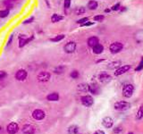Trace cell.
I'll use <instances>...</instances> for the list:
<instances>
[{
    "instance_id": "obj_1",
    "label": "cell",
    "mask_w": 143,
    "mask_h": 134,
    "mask_svg": "<svg viewBox=\"0 0 143 134\" xmlns=\"http://www.w3.org/2000/svg\"><path fill=\"white\" fill-rule=\"evenodd\" d=\"M131 106V105L129 102H126V101H118L114 105V108L116 111H125V110L130 109Z\"/></svg>"
},
{
    "instance_id": "obj_2",
    "label": "cell",
    "mask_w": 143,
    "mask_h": 134,
    "mask_svg": "<svg viewBox=\"0 0 143 134\" xmlns=\"http://www.w3.org/2000/svg\"><path fill=\"white\" fill-rule=\"evenodd\" d=\"M134 87L132 84H125L123 88V96L126 98H130L133 94Z\"/></svg>"
},
{
    "instance_id": "obj_3",
    "label": "cell",
    "mask_w": 143,
    "mask_h": 134,
    "mask_svg": "<svg viewBox=\"0 0 143 134\" xmlns=\"http://www.w3.org/2000/svg\"><path fill=\"white\" fill-rule=\"evenodd\" d=\"M123 48V44L121 42H114L110 45L109 50L112 54H117L119 52H121Z\"/></svg>"
},
{
    "instance_id": "obj_4",
    "label": "cell",
    "mask_w": 143,
    "mask_h": 134,
    "mask_svg": "<svg viewBox=\"0 0 143 134\" xmlns=\"http://www.w3.org/2000/svg\"><path fill=\"white\" fill-rule=\"evenodd\" d=\"M81 102L83 106H87V107H90L92 105L94 104V100L93 98L91 96H89V95H86V96H83L82 98H81Z\"/></svg>"
},
{
    "instance_id": "obj_5",
    "label": "cell",
    "mask_w": 143,
    "mask_h": 134,
    "mask_svg": "<svg viewBox=\"0 0 143 134\" xmlns=\"http://www.w3.org/2000/svg\"><path fill=\"white\" fill-rule=\"evenodd\" d=\"M32 117L35 120H38V121H41L44 118L46 117V114L43 110L41 109H36L32 112Z\"/></svg>"
},
{
    "instance_id": "obj_6",
    "label": "cell",
    "mask_w": 143,
    "mask_h": 134,
    "mask_svg": "<svg viewBox=\"0 0 143 134\" xmlns=\"http://www.w3.org/2000/svg\"><path fill=\"white\" fill-rule=\"evenodd\" d=\"M27 76H28V73L23 69L18 70V71L16 72V73H15V79H16L17 81H25Z\"/></svg>"
},
{
    "instance_id": "obj_7",
    "label": "cell",
    "mask_w": 143,
    "mask_h": 134,
    "mask_svg": "<svg viewBox=\"0 0 143 134\" xmlns=\"http://www.w3.org/2000/svg\"><path fill=\"white\" fill-rule=\"evenodd\" d=\"M98 81H99L101 83H105V84H107V83L110 82V81H112V77L110 76L108 73L103 72V73H101L99 75H98Z\"/></svg>"
},
{
    "instance_id": "obj_8",
    "label": "cell",
    "mask_w": 143,
    "mask_h": 134,
    "mask_svg": "<svg viewBox=\"0 0 143 134\" xmlns=\"http://www.w3.org/2000/svg\"><path fill=\"white\" fill-rule=\"evenodd\" d=\"M51 78V74L49 73H47V72H41L38 74V81H41V82H45V81H48Z\"/></svg>"
},
{
    "instance_id": "obj_9",
    "label": "cell",
    "mask_w": 143,
    "mask_h": 134,
    "mask_svg": "<svg viewBox=\"0 0 143 134\" xmlns=\"http://www.w3.org/2000/svg\"><path fill=\"white\" fill-rule=\"evenodd\" d=\"M19 131V126L15 123H11L6 126V131L9 134H15Z\"/></svg>"
},
{
    "instance_id": "obj_10",
    "label": "cell",
    "mask_w": 143,
    "mask_h": 134,
    "mask_svg": "<svg viewBox=\"0 0 143 134\" xmlns=\"http://www.w3.org/2000/svg\"><path fill=\"white\" fill-rule=\"evenodd\" d=\"M131 68V66L129 65H123V66L119 67L118 69H116V71L115 72V76H120V75H122V74H124V73H127Z\"/></svg>"
},
{
    "instance_id": "obj_11",
    "label": "cell",
    "mask_w": 143,
    "mask_h": 134,
    "mask_svg": "<svg viewBox=\"0 0 143 134\" xmlns=\"http://www.w3.org/2000/svg\"><path fill=\"white\" fill-rule=\"evenodd\" d=\"M102 125L104 126L107 129H110V128L113 127L114 125V120L112 119L109 116H107V117H104L102 119Z\"/></svg>"
},
{
    "instance_id": "obj_12",
    "label": "cell",
    "mask_w": 143,
    "mask_h": 134,
    "mask_svg": "<svg viewBox=\"0 0 143 134\" xmlns=\"http://www.w3.org/2000/svg\"><path fill=\"white\" fill-rule=\"evenodd\" d=\"M63 49H65V51L66 52V53H73V52L75 51V49H76V43L73 41L68 42V43L65 46Z\"/></svg>"
},
{
    "instance_id": "obj_13",
    "label": "cell",
    "mask_w": 143,
    "mask_h": 134,
    "mask_svg": "<svg viewBox=\"0 0 143 134\" xmlns=\"http://www.w3.org/2000/svg\"><path fill=\"white\" fill-rule=\"evenodd\" d=\"M22 131L24 134H33V133H35L36 130L34 126L30 125V124H26V125H24L23 127H22Z\"/></svg>"
},
{
    "instance_id": "obj_14",
    "label": "cell",
    "mask_w": 143,
    "mask_h": 134,
    "mask_svg": "<svg viewBox=\"0 0 143 134\" xmlns=\"http://www.w3.org/2000/svg\"><path fill=\"white\" fill-rule=\"evenodd\" d=\"M89 91H90V93H92L93 95H98L100 91V89L97 84L92 83V84L89 85Z\"/></svg>"
},
{
    "instance_id": "obj_15",
    "label": "cell",
    "mask_w": 143,
    "mask_h": 134,
    "mask_svg": "<svg viewBox=\"0 0 143 134\" xmlns=\"http://www.w3.org/2000/svg\"><path fill=\"white\" fill-rule=\"evenodd\" d=\"M92 49H93V53L94 54H97V55H99V54H101L102 52H103L104 50V46H102L101 44H97L96 46H94L93 48H92Z\"/></svg>"
},
{
    "instance_id": "obj_16",
    "label": "cell",
    "mask_w": 143,
    "mask_h": 134,
    "mask_svg": "<svg viewBox=\"0 0 143 134\" xmlns=\"http://www.w3.org/2000/svg\"><path fill=\"white\" fill-rule=\"evenodd\" d=\"M98 42H99V40H98V38H97V37H91V38H90L88 40V45L90 48H93L94 46L98 44Z\"/></svg>"
},
{
    "instance_id": "obj_17",
    "label": "cell",
    "mask_w": 143,
    "mask_h": 134,
    "mask_svg": "<svg viewBox=\"0 0 143 134\" xmlns=\"http://www.w3.org/2000/svg\"><path fill=\"white\" fill-rule=\"evenodd\" d=\"M47 99L48 101H58V99H59L58 93H57V92L50 93L49 95H47Z\"/></svg>"
},
{
    "instance_id": "obj_18",
    "label": "cell",
    "mask_w": 143,
    "mask_h": 134,
    "mask_svg": "<svg viewBox=\"0 0 143 134\" xmlns=\"http://www.w3.org/2000/svg\"><path fill=\"white\" fill-rule=\"evenodd\" d=\"M77 89L81 92H88L89 91V84L87 83H81L77 86Z\"/></svg>"
},
{
    "instance_id": "obj_19",
    "label": "cell",
    "mask_w": 143,
    "mask_h": 134,
    "mask_svg": "<svg viewBox=\"0 0 143 134\" xmlns=\"http://www.w3.org/2000/svg\"><path fill=\"white\" fill-rule=\"evenodd\" d=\"M67 131L69 134H79V127L77 125H71Z\"/></svg>"
},
{
    "instance_id": "obj_20",
    "label": "cell",
    "mask_w": 143,
    "mask_h": 134,
    "mask_svg": "<svg viewBox=\"0 0 143 134\" xmlns=\"http://www.w3.org/2000/svg\"><path fill=\"white\" fill-rule=\"evenodd\" d=\"M98 2L95 1V0H91V1H90L88 3V7L90 10H96L98 8Z\"/></svg>"
},
{
    "instance_id": "obj_21",
    "label": "cell",
    "mask_w": 143,
    "mask_h": 134,
    "mask_svg": "<svg viewBox=\"0 0 143 134\" xmlns=\"http://www.w3.org/2000/svg\"><path fill=\"white\" fill-rule=\"evenodd\" d=\"M63 17L62 16V15L58 14V13H55V14H53L51 17L52 22H58L61 20H63Z\"/></svg>"
},
{
    "instance_id": "obj_22",
    "label": "cell",
    "mask_w": 143,
    "mask_h": 134,
    "mask_svg": "<svg viewBox=\"0 0 143 134\" xmlns=\"http://www.w3.org/2000/svg\"><path fill=\"white\" fill-rule=\"evenodd\" d=\"M143 118V105L139 107L138 112L136 114V119L137 120H141Z\"/></svg>"
},
{
    "instance_id": "obj_23",
    "label": "cell",
    "mask_w": 143,
    "mask_h": 134,
    "mask_svg": "<svg viewBox=\"0 0 143 134\" xmlns=\"http://www.w3.org/2000/svg\"><path fill=\"white\" fill-rule=\"evenodd\" d=\"M121 61H114L108 65V68L109 69H115V68L119 67L121 65Z\"/></svg>"
},
{
    "instance_id": "obj_24",
    "label": "cell",
    "mask_w": 143,
    "mask_h": 134,
    "mask_svg": "<svg viewBox=\"0 0 143 134\" xmlns=\"http://www.w3.org/2000/svg\"><path fill=\"white\" fill-rule=\"evenodd\" d=\"M86 12V9L84 8V7L82 6H80V7H77L76 9H75V13H76L77 15H81V14H83V13Z\"/></svg>"
},
{
    "instance_id": "obj_25",
    "label": "cell",
    "mask_w": 143,
    "mask_h": 134,
    "mask_svg": "<svg viewBox=\"0 0 143 134\" xmlns=\"http://www.w3.org/2000/svg\"><path fill=\"white\" fill-rule=\"evenodd\" d=\"M54 72H55V73H57V74H61V73H63V72H65V66L57 67L55 70H54Z\"/></svg>"
},
{
    "instance_id": "obj_26",
    "label": "cell",
    "mask_w": 143,
    "mask_h": 134,
    "mask_svg": "<svg viewBox=\"0 0 143 134\" xmlns=\"http://www.w3.org/2000/svg\"><path fill=\"white\" fill-rule=\"evenodd\" d=\"M8 14H9V9L0 11V18H5V17L8 16Z\"/></svg>"
},
{
    "instance_id": "obj_27",
    "label": "cell",
    "mask_w": 143,
    "mask_h": 134,
    "mask_svg": "<svg viewBox=\"0 0 143 134\" xmlns=\"http://www.w3.org/2000/svg\"><path fill=\"white\" fill-rule=\"evenodd\" d=\"M63 38H65V35H57V37H55L54 38H52L51 40V41H53V42H58L60 41V40H62Z\"/></svg>"
},
{
    "instance_id": "obj_28",
    "label": "cell",
    "mask_w": 143,
    "mask_h": 134,
    "mask_svg": "<svg viewBox=\"0 0 143 134\" xmlns=\"http://www.w3.org/2000/svg\"><path fill=\"white\" fill-rule=\"evenodd\" d=\"M70 76H71L73 79H77L79 76H80V73H79L78 71H73V72L71 73Z\"/></svg>"
},
{
    "instance_id": "obj_29",
    "label": "cell",
    "mask_w": 143,
    "mask_h": 134,
    "mask_svg": "<svg viewBox=\"0 0 143 134\" xmlns=\"http://www.w3.org/2000/svg\"><path fill=\"white\" fill-rule=\"evenodd\" d=\"M104 19H105V16H104V15H96V16L94 17V21H95V22H101Z\"/></svg>"
},
{
    "instance_id": "obj_30",
    "label": "cell",
    "mask_w": 143,
    "mask_h": 134,
    "mask_svg": "<svg viewBox=\"0 0 143 134\" xmlns=\"http://www.w3.org/2000/svg\"><path fill=\"white\" fill-rule=\"evenodd\" d=\"M113 132L115 134H121L123 132V129L120 127H117V128H115V129L113 130Z\"/></svg>"
},
{
    "instance_id": "obj_31",
    "label": "cell",
    "mask_w": 143,
    "mask_h": 134,
    "mask_svg": "<svg viewBox=\"0 0 143 134\" xmlns=\"http://www.w3.org/2000/svg\"><path fill=\"white\" fill-rule=\"evenodd\" d=\"M65 9H68L71 5V0H65Z\"/></svg>"
},
{
    "instance_id": "obj_32",
    "label": "cell",
    "mask_w": 143,
    "mask_h": 134,
    "mask_svg": "<svg viewBox=\"0 0 143 134\" xmlns=\"http://www.w3.org/2000/svg\"><path fill=\"white\" fill-rule=\"evenodd\" d=\"M143 69V57H142V59H141V61H140V65H138V67L136 68V71L138 72V71H140V70H142Z\"/></svg>"
},
{
    "instance_id": "obj_33",
    "label": "cell",
    "mask_w": 143,
    "mask_h": 134,
    "mask_svg": "<svg viewBox=\"0 0 143 134\" xmlns=\"http://www.w3.org/2000/svg\"><path fill=\"white\" fill-rule=\"evenodd\" d=\"M120 6H121V5H120V3H117V4H115V5H113V6H112V10H114V11H117V10H119L120 9Z\"/></svg>"
},
{
    "instance_id": "obj_34",
    "label": "cell",
    "mask_w": 143,
    "mask_h": 134,
    "mask_svg": "<svg viewBox=\"0 0 143 134\" xmlns=\"http://www.w3.org/2000/svg\"><path fill=\"white\" fill-rule=\"evenodd\" d=\"M6 75H7L6 72H5V71H0V80L5 78V77H6Z\"/></svg>"
},
{
    "instance_id": "obj_35",
    "label": "cell",
    "mask_w": 143,
    "mask_h": 134,
    "mask_svg": "<svg viewBox=\"0 0 143 134\" xmlns=\"http://www.w3.org/2000/svg\"><path fill=\"white\" fill-rule=\"evenodd\" d=\"M88 21H89V18H88V17H84V18H82V19H81V20H79L77 22L80 23V24H82V23L88 22Z\"/></svg>"
},
{
    "instance_id": "obj_36",
    "label": "cell",
    "mask_w": 143,
    "mask_h": 134,
    "mask_svg": "<svg viewBox=\"0 0 143 134\" xmlns=\"http://www.w3.org/2000/svg\"><path fill=\"white\" fill-rule=\"evenodd\" d=\"M92 24H93V22H86L82 23V27H87V26H90V25H92Z\"/></svg>"
},
{
    "instance_id": "obj_37",
    "label": "cell",
    "mask_w": 143,
    "mask_h": 134,
    "mask_svg": "<svg viewBox=\"0 0 143 134\" xmlns=\"http://www.w3.org/2000/svg\"><path fill=\"white\" fill-rule=\"evenodd\" d=\"M33 20H34L33 17H30V19H28V20H26L25 22H23V23H24V24H28V23H30L31 22H33Z\"/></svg>"
},
{
    "instance_id": "obj_38",
    "label": "cell",
    "mask_w": 143,
    "mask_h": 134,
    "mask_svg": "<svg viewBox=\"0 0 143 134\" xmlns=\"http://www.w3.org/2000/svg\"><path fill=\"white\" fill-rule=\"evenodd\" d=\"M93 134H105V132H104L103 131H101V130H98V131H96Z\"/></svg>"
},
{
    "instance_id": "obj_39",
    "label": "cell",
    "mask_w": 143,
    "mask_h": 134,
    "mask_svg": "<svg viewBox=\"0 0 143 134\" xmlns=\"http://www.w3.org/2000/svg\"><path fill=\"white\" fill-rule=\"evenodd\" d=\"M12 40H13V35H11L10 38H9L8 42H7V46H9V45H10V44H11V42H12Z\"/></svg>"
},
{
    "instance_id": "obj_40",
    "label": "cell",
    "mask_w": 143,
    "mask_h": 134,
    "mask_svg": "<svg viewBox=\"0 0 143 134\" xmlns=\"http://www.w3.org/2000/svg\"><path fill=\"white\" fill-rule=\"evenodd\" d=\"M7 2H10V3H12V2H14V1H17V0H6Z\"/></svg>"
},
{
    "instance_id": "obj_41",
    "label": "cell",
    "mask_w": 143,
    "mask_h": 134,
    "mask_svg": "<svg viewBox=\"0 0 143 134\" xmlns=\"http://www.w3.org/2000/svg\"><path fill=\"white\" fill-rule=\"evenodd\" d=\"M128 134H133V133H132V132H129Z\"/></svg>"
}]
</instances>
